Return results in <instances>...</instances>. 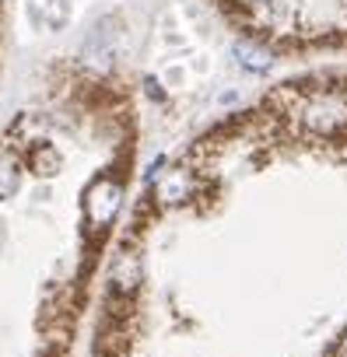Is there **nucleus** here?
<instances>
[{
	"instance_id": "obj_1",
	"label": "nucleus",
	"mask_w": 347,
	"mask_h": 357,
	"mask_svg": "<svg viewBox=\"0 0 347 357\" xmlns=\"http://www.w3.org/2000/svg\"><path fill=\"white\" fill-rule=\"evenodd\" d=\"M337 357H347V333H344L340 343H337Z\"/></svg>"
}]
</instances>
